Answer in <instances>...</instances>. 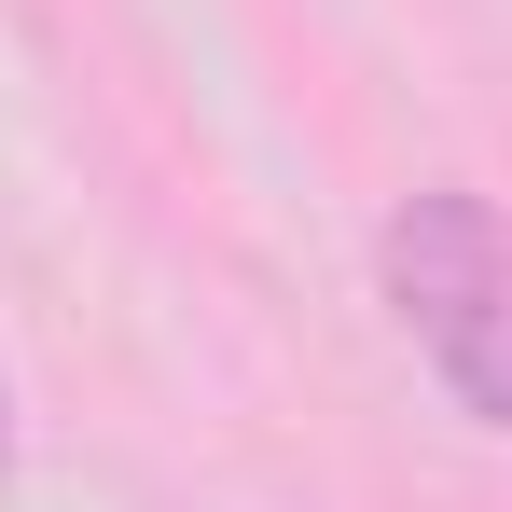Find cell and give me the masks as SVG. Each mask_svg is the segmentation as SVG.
Returning <instances> with one entry per match:
<instances>
[{
  "label": "cell",
  "mask_w": 512,
  "mask_h": 512,
  "mask_svg": "<svg viewBox=\"0 0 512 512\" xmlns=\"http://www.w3.org/2000/svg\"><path fill=\"white\" fill-rule=\"evenodd\" d=\"M388 305H402L416 360L457 388V416L512 429V222L485 194L429 180L388 208Z\"/></svg>",
  "instance_id": "obj_1"
},
{
  "label": "cell",
  "mask_w": 512,
  "mask_h": 512,
  "mask_svg": "<svg viewBox=\"0 0 512 512\" xmlns=\"http://www.w3.org/2000/svg\"><path fill=\"white\" fill-rule=\"evenodd\" d=\"M0 457H14V429H0Z\"/></svg>",
  "instance_id": "obj_2"
}]
</instances>
